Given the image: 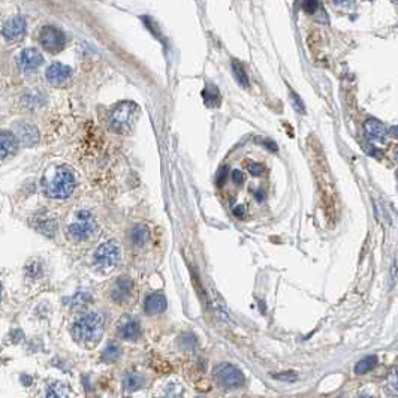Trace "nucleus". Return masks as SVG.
<instances>
[{
    "label": "nucleus",
    "instance_id": "obj_1",
    "mask_svg": "<svg viewBox=\"0 0 398 398\" xmlns=\"http://www.w3.org/2000/svg\"><path fill=\"white\" fill-rule=\"evenodd\" d=\"M103 326H105V317L99 313H90L87 316L81 317L80 320H77L72 334L80 345L86 348H94L102 338Z\"/></svg>",
    "mask_w": 398,
    "mask_h": 398
},
{
    "label": "nucleus",
    "instance_id": "obj_33",
    "mask_svg": "<svg viewBox=\"0 0 398 398\" xmlns=\"http://www.w3.org/2000/svg\"><path fill=\"white\" fill-rule=\"evenodd\" d=\"M335 5H342V6H351L355 0H332Z\"/></svg>",
    "mask_w": 398,
    "mask_h": 398
},
{
    "label": "nucleus",
    "instance_id": "obj_14",
    "mask_svg": "<svg viewBox=\"0 0 398 398\" xmlns=\"http://www.w3.org/2000/svg\"><path fill=\"white\" fill-rule=\"evenodd\" d=\"M364 129H365V135L370 141H373V142H385L386 141V129L380 122L370 119L365 122Z\"/></svg>",
    "mask_w": 398,
    "mask_h": 398
},
{
    "label": "nucleus",
    "instance_id": "obj_19",
    "mask_svg": "<svg viewBox=\"0 0 398 398\" xmlns=\"http://www.w3.org/2000/svg\"><path fill=\"white\" fill-rule=\"evenodd\" d=\"M232 72H234V77H235L237 83H238L241 87L247 89V87L250 86V84H249L247 72H246L244 66H243L238 60H232Z\"/></svg>",
    "mask_w": 398,
    "mask_h": 398
},
{
    "label": "nucleus",
    "instance_id": "obj_30",
    "mask_svg": "<svg viewBox=\"0 0 398 398\" xmlns=\"http://www.w3.org/2000/svg\"><path fill=\"white\" fill-rule=\"evenodd\" d=\"M228 174H229V169H228V166H226V165H224V166H221L220 169H219V173H217V177H216V183H217V186L224 184Z\"/></svg>",
    "mask_w": 398,
    "mask_h": 398
},
{
    "label": "nucleus",
    "instance_id": "obj_10",
    "mask_svg": "<svg viewBox=\"0 0 398 398\" xmlns=\"http://www.w3.org/2000/svg\"><path fill=\"white\" fill-rule=\"evenodd\" d=\"M132 289H133V283L132 280L129 277H120L111 292V298L112 301L119 303V304H123L126 303L131 295H132Z\"/></svg>",
    "mask_w": 398,
    "mask_h": 398
},
{
    "label": "nucleus",
    "instance_id": "obj_9",
    "mask_svg": "<svg viewBox=\"0 0 398 398\" xmlns=\"http://www.w3.org/2000/svg\"><path fill=\"white\" fill-rule=\"evenodd\" d=\"M72 77V69L63 63H52L46 69V80L52 86H62L68 83Z\"/></svg>",
    "mask_w": 398,
    "mask_h": 398
},
{
    "label": "nucleus",
    "instance_id": "obj_26",
    "mask_svg": "<svg viewBox=\"0 0 398 398\" xmlns=\"http://www.w3.org/2000/svg\"><path fill=\"white\" fill-rule=\"evenodd\" d=\"M180 343H181V346H183L184 349L190 351V349L195 348V345H196V338H195L193 334H183L181 338H180Z\"/></svg>",
    "mask_w": 398,
    "mask_h": 398
},
{
    "label": "nucleus",
    "instance_id": "obj_29",
    "mask_svg": "<svg viewBox=\"0 0 398 398\" xmlns=\"http://www.w3.org/2000/svg\"><path fill=\"white\" fill-rule=\"evenodd\" d=\"M319 0H304V5H303V8H304V11L307 12V14H314L316 12V9H317V3Z\"/></svg>",
    "mask_w": 398,
    "mask_h": 398
},
{
    "label": "nucleus",
    "instance_id": "obj_7",
    "mask_svg": "<svg viewBox=\"0 0 398 398\" xmlns=\"http://www.w3.org/2000/svg\"><path fill=\"white\" fill-rule=\"evenodd\" d=\"M39 42L48 52L57 54L66 46V35L55 26H44L39 32Z\"/></svg>",
    "mask_w": 398,
    "mask_h": 398
},
{
    "label": "nucleus",
    "instance_id": "obj_20",
    "mask_svg": "<svg viewBox=\"0 0 398 398\" xmlns=\"http://www.w3.org/2000/svg\"><path fill=\"white\" fill-rule=\"evenodd\" d=\"M144 383H145V380L141 374H128V376H125V380H123V386L129 392H135V391L141 389L144 386Z\"/></svg>",
    "mask_w": 398,
    "mask_h": 398
},
{
    "label": "nucleus",
    "instance_id": "obj_17",
    "mask_svg": "<svg viewBox=\"0 0 398 398\" xmlns=\"http://www.w3.org/2000/svg\"><path fill=\"white\" fill-rule=\"evenodd\" d=\"M131 238H132V243L136 247H144L150 240V229L142 223L135 224L131 231Z\"/></svg>",
    "mask_w": 398,
    "mask_h": 398
},
{
    "label": "nucleus",
    "instance_id": "obj_11",
    "mask_svg": "<svg viewBox=\"0 0 398 398\" xmlns=\"http://www.w3.org/2000/svg\"><path fill=\"white\" fill-rule=\"evenodd\" d=\"M15 138L26 147H33L39 141V132L33 125L29 123H20L17 126Z\"/></svg>",
    "mask_w": 398,
    "mask_h": 398
},
{
    "label": "nucleus",
    "instance_id": "obj_13",
    "mask_svg": "<svg viewBox=\"0 0 398 398\" xmlns=\"http://www.w3.org/2000/svg\"><path fill=\"white\" fill-rule=\"evenodd\" d=\"M119 334H120V337H122L123 340L133 342V340H136V338L139 337V334H141V326H139V323H138L135 319L126 316V317L122 320L120 326H119Z\"/></svg>",
    "mask_w": 398,
    "mask_h": 398
},
{
    "label": "nucleus",
    "instance_id": "obj_6",
    "mask_svg": "<svg viewBox=\"0 0 398 398\" xmlns=\"http://www.w3.org/2000/svg\"><path fill=\"white\" fill-rule=\"evenodd\" d=\"M214 377H216L219 385H221L223 388H228V389L240 388V386L244 385V380H246L243 371L238 367L232 365V364H219V365H216Z\"/></svg>",
    "mask_w": 398,
    "mask_h": 398
},
{
    "label": "nucleus",
    "instance_id": "obj_28",
    "mask_svg": "<svg viewBox=\"0 0 398 398\" xmlns=\"http://www.w3.org/2000/svg\"><path fill=\"white\" fill-rule=\"evenodd\" d=\"M274 379L277 380H286V382H295L298 379L297 373L294 371H288V373H278V374H272Z\"/></svg>",
    "mask_w": 398,
    "mask_h": 398
},
{
    "label": "nucleus",
    "instance_id": "obj_27",
    "mask_svg": "<svg viewBox=\"0 0 398 398\" xmlns=\"http://www.w3.org/2000/svg\"><path fill=\"white\" fill-rule=\"evenodd\" d=\"M247 169H249V173H250L252 176H255V177L262 176V174L265 173L264 165H261V163H258V162H250V163H247Z\"/></svg>",
    "mask_w": 398,
    "mask_h": 398
},
{
    "label": "nucleus",
    "instance_id": "obj_37",
    "mask_svg": "<svg viewBox=\"0 0 398 398\" xmlns=\"http://www.w3.org/2000/svg\"><path fill=\"white\" fill-rule=\"evenodd\" d=\"M370 2H373V0H370Z\"/></svg>",
    "mask_w": 398,
    "mask_h": 398
},
{
    "label": "nucleus",
    "instance_id": "obj_35",
    "mask_svg": "<svg viewBox=\"0 0 398 398\" xmlns=\"http://www.w3.org/2000/svg\"><path fill=\"white\" fill-rule=\"evenodd\" d=\"M264 196H265V195H264V192H259V195L256 193V199H259V201H262V199H264Z\"/></svg>",
    "mask_w": 398,
    "mask_h": 398
},
{
    "label": "nucleus",
    "instance_id": "obj_22",
    "mask_svg": "<svg viewBox=\"0 0 398 398\" xmlns=\"http://www.w3.org/2000/svg\"><path fill=\"white\" fill-rule=\"evenodd\" d=\"M71 392H69V388L62 383V382H55L52 385L48 386V391H46V397H54V398H65L69 397Z\"/></svg>",
    "mask_w": 398,
    "mask_h": 398
},
{
    "label": "nucleus",
    "instance_id": "obj_23",
    "mask_svg": "<svg viewBox=\"0 0 398 398\" xmlns=\"http://www.w3.org/2000/svg\"><path fill=\"white\" fill-rule=\"evenodd\" d=\"M120 356H122L120 346H119L117 343H109V345L106 346V349L103 351V354H102V359H103L105 362H114V361H117Z\"/></svg>",
    "mask_w": 398,
    "mask_h": 398
},
{
    "label": "nucleus",
    "instance_id": "obj_15",
    "mask_svg": "<svg viewBox=\"0 0 398 398\" xmlns=\"http://www.w3.org/2000/svg\"><path fill=\"white\" fill-rule=\"evenodd\" d=\"M18 148V139L9 132H0V160H5L15 154Z\"/></svg>",
    "mask_w": 398,
    "mask_h": 398
},
{
    "label": "nucleus",
    "instance_id": "obj_25",
    "mask_svg": "<svg viewBox=\"0 0 398 398\" xmlns=\"http://www.w3.org/2000/svg\"><path fill=\"white\" fill-rule=\"evenodd\" d=\"M291 100H292V106L297 112L300 114H306V105L303 102V99L295 93V91H291Z\"/></svg>",
    "mask_w": 398,
    "mask_h": 398
},
{
    "label": "nucleus",
    "instance_id": "obj_24",
    "mask_svg": "<svg viewBox=\"0 0 398 398\" xmlns=\"http://www.w3.org/2000/svg\"><path fill=\"white\" fill-rule=\"evenodd\" d=\"M36 228L45 235H54V232H55V223L52 220H41L39 219Z\"/></svg>",
    "mask_w": 398,
    "mask_h": 398
},
{
    "label": "nucleus",
    "instance_id": "obj_8",
    "mask_svg": "<svg viewBox=\"0 0 398 398\" xmlns=\"http://www.w3.org/2000/svg\"><path fill=\"white\" fill-rule=\"evenodd\" d=\"M26 30H27V21L24 17L21 15H17V17H12L11 20H8L2 29V35L6 41L9 42H17V41H21L26 35Z\"/></svg>",
    "mask_w": 398,
    "mask_h": 398
},
{
    "label": "nucleus",
    "instance_id": "obj_32",
    "mask_svg": "<svg viewBox=\"0 0 398 398\" xmlns=\"http://www.w3.org/2000/svg\"><path fill=\"white\" fill-rule=\"evenodd\" d=\"M234 214H235L237 217H241V216H244V214H246V207H243V205H238V207H235V208H234Z\"/></svg>",
    "mask_w": 398,
    "mask_h": 398
},
{
    "label": "nucleus",
    "instance_id": "obj_36",
    "mask_svg": "<svg viewBox=\"0 0 398 398\" xmlns=\"http://www.w3.org/2000/svg\"><path fill=\"white\" fill-rule=\"evenodd\" d=\"M2 291H3V289H2V285H0V298H2Z\"/></svg>",
    "mask_w": 398,
    "mask_h": 398
},
{
    "label": "nucleus",
    "instance_id": "obj_2",
    "mask_svg": "<svg viewBox=\"0 0 398 398\" xmlns=\"http://www.w3.org/2000/svg\"><path fill=\"white\" fill-rule=\"evenodd\" d=\"M139 117V108L133 102H120L109 116L111 131L120 135H128L132 132Z\"/></svg>",
    "mask_w": 398,
    "mask_h": 398
},
{
    "label": "nucleus",
    "instance_id": "obj_5",
    "mask_svg": "<svg viewBox=\"0 0 398 398\" xmlns=\"http://www.w3.org/2000/svg\"><path fill=\"white\" fill-rule=\"evenodd\" d=\"M120 246L116 241H106L103 244H100L96 252H94V265L97 269L108 272L111 269H114L120 262Z\"/></svg>",
    "mask_w": 398,
    "mask_h": 398
},
{
    "label": "nucleus",
    "instance_id": "obj_34",
    "mask_svg": "<svg viewBox=\"0 0 398 398\" xmlns=\"http://www.w3.org/2000/svg\"><path fill=\"white\" fill-rule=\"evenodd\" d=\"M264 144H265L268 148L271 147V148H272V151H277V145H275L272 141H264Z\"/></svg>",
    "mask_w": 398,
    "mask_h": 398
},
{
    "label": "nucleus",
    "instance_id": "obj_4",
    "mask_svg": "<svg viewBox=\"0 0 398 398\" xmlns=\"http://www.w3.org/2000/svg\"><path fill=\"white\" fill-rule=\"evenodd\" d=\"M96 231H97L96 219L93 217L90 211H86V210L78 211L75 220L68 228L69 237L74 241H86L96 234Z\"/></svg>",
    "mask_w": 398,
    "mask_h": 398
},
{
    "label": "nucleus",
    "instance_id": "obj_3",
    "mask_svg": "<svg viewBox=\"0 0 398 398\" xmlns=\"http://www.w3.org/2000/svg\"><path fill=\"white\" fill-rule=\"evenodd\" d=\"M75 189V177L68 168H57L45 183V193L52 199H66L74 193Z\"/></svg>",
    "mask_w": 398,
    "mask_h": 398
},
{
    "label": "nucleus",
    "instance_id": "obj_31",
    "mask_svg": "<svg viewBox=\"0 0 398 398\" xmlns=\"http://www.w3.org/2000/svg\"><path fill=\"white\" fill-rule=\"evenodd\" d=\"M232 180H234V183L241 184L243 180H244V176L241 174V171H234V173H232Z\"/></svg>",
    "mask_w": 398,
    "mask_h": 398
},
{
    "label": "nucleus",
    "instance_id": "obj_21",
    "mask_svg": "<svg viewBox=\"0 0 398 398\" xmlns=\"http://www.w3.org/2000/svg\"><path fill=\"white\" fill-rule=\"evenodd\" d=\"M204 100L208 106H219L220 105V93L216 86L208 84L204 90Z\"/></svg>",
    "mask_w": 398,
    "mask_h": 398
},
{
    "label": "nucleus",
    "instance_id": "obj_12",
    "mask_svg": "<svg viewBox=\"0 0 398 398\" xmlns=\"http://www.w3.org/2000/svg\"><path fill=\"white\" fill-rule=\"evenodd\" d=\"M44 63V57L42 54L35 49V48H26L21 54H20V65L23 69L26 71H33L36 68H39Z\"/></svg>",
    "mask_w": 398,
    "mask_h": 398
},
{
    "label": "nucleus",
    "instance_id": "obj_18",
    "mask_svg": "<svg viewBox=\"0 0 398 398\" xmlns=\"http://www.w3.org/2000/svg\"><path fill=\"white\" fill-rule=\"evenodd\" d=\"M377 362H379V359H377V356H376V355L365 356L364 359H361V361H359V362L355 365V373H356L358 376L367 374V373H370L371 370H374V368H376Z\"/></svg>",
    "mask_w": 398,
    "mask_h": 398
},
{
    "label": "nucleus",
    "instance_id": "obj_16",
    "mask_svg": "<svg viewBox=\"0 0 398 398\" xmlns=\"http://www.w3.org/2000/svg\"><path fill=\"white\" fill-rule=\"evenodd\" d=\"M166 309V298L163 294H151L147 297L145 304H144V310L147 314L150 316H156L163 313Z\"/></svg>",
    "mask_w": 398,
    "mask_h": 398
}]
</instances>
